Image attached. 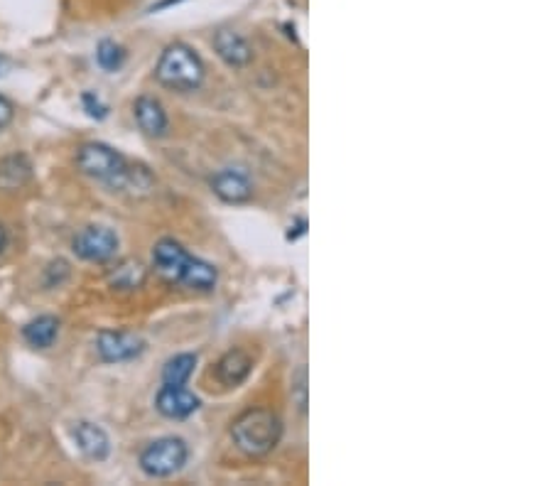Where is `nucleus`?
Here are the masks:
<instances>
[{"mask_svg":"<svg viewBox=\"0 0 552 486\" xmlns=\"http://www.w3.org/2000/svg\"><path fill=\"white\" fill-rule=\"evenodd\" d=\"M3 72H5V59L0 57V77H3Z\"/></svg>","mask_w":552,"mask_h":486,"instance_id":"nucleus-24","label":"nucleus"},{"mask_svg":"<svg viewBox=\"0 0 552 486\" xmlns=\"http://www.w3.org/2000/svg\"><path fill=\"white\" fill-rule=\"evenodd\" d=\"M194 366H197V356L194 354H177L162 369V381L170 383V386H184L189 381V376L194 374Z\"/></svg>","mask_w":552,"mask_h":486,"instance_id":"nucleus-18","label":"nucleus"},{"mask_svg":"<svg viewBox=\"0 0 552 486\" xmlns=\"http://www.w3.org/2000/svg\"><path fill=\"white\" fill-rule=\"evenodd\" d=\"M234 445L248 457H263L283 437V423L268 408H248L231 423Z\"/></svg>","mask_w":552,"mask_h":486,"instance_id":"nucleus-1","label":"nucleus"},{"mask_svg":"<svg viewBox=\"0 0 552 486\" xmlns=\"http://www.w3.org/2000/svg\"><path fill=\"white\" fill-rule=\"evenodd\" d=\"M5 243H8V231H5V226L0 224V253L5 251Z\"/></svg>","mask_w":552,"mask_h":486,"instance_id":"nucleus-23","label":"nucleus"},{"mask_svg":"<svg viewBox=\"0 0 552 486\" xmlns=\"http://www.w3.org/2000/svg\"><path fill=\"white\" fill-rule=\"evenodd\" d=\"M211 192L226 204H243L253 194L251 177L241 167H226V170H219L211 177Z\"/></svg>","mask_w":552,"mask_h":486,"instance_id":"nucleus-8","label":"nucleus"},{"mask_svg":"<svg viewBox=\"0 0 552 486\" xmlns=\"http://www.w3.org/2000/svg\"><path fill=\"white\" fill-rule=\"evenodd\" d=\"M153 263L155 270H158L167 283L182 285V278L187 273L189 263H192V256L175 239H162L153 248Z\"/></svg>","mask_w":552,"mask_h":486,"instance_id":"nucleus-7","label":"nucleus"},{"mask_svg":"<svg viewBox=\"0 0 552 486\" xmlns=\"http://www.w3.org/2000/svg\"><path fill=\"white\" fill-rule=\"evenodd\" d=\"M23 337L30 347L35 349H50L54 339L59 337V320L52 315H42L37 320L27 322L23 327Z\"/></svg>","mask_w":552,"mask_h":486,"instance_id":"nucleus-16","label":"nucleus"},{"mask_svg":"<svg viewBox=\"0 0 552 486\" xmlns=\"http://www.w3.org/2000/svg\"><path fill=\"white\" fill-rule=\"evenodd\" d=\"M214 50L229 67H246L251 62L253 52L248 42L234 30H219L214 35Z\"/></svg>","mask_w":552,"mask_h":486,"instance_id":"nucleus-13","label":"nucleus"},{"mask_svg":"<svg viewBox=\"0 0 552 486\" xmlns=\"http://www.w3.org/2000/svg\"><path fill=\"white\" fill-rule=\"evenodd\" d=\"M111 283L121 290L140 288L145 283V268L138 261H123L111 273Z\"/></svg>","mask_w":552,"mask_h":486,"instance_id":"nucleus-19","label":"nucleus"},{"mask_svg":"<svg viewBox=\"0 0 552 486\" xmlns=\"http://www.w3.org/2000/svg\"><path fill=\"white\" fill-rule=\"evenodd\" d=\"M189 450L182 437H160L140 452V469L153 479L177 474L187 464Z\"/></svg>","mask_w":552,"mask_h":486,"instance_id":"nucleus-3","label":"nucleus"},{"mask_svg":"<svg viewBox=\"0 0 552 486\" xmlns=\"http://www.w3.org/2000/svg\"><path fill=\"white\" fill-rule=\"evenodd\" d=\"M216 280H219V270L211 263L202 261V258H194L189 263L187 273H184L182 285L189 290H197V293H211L216 288Z\"/></svg>","mask_w":552,"mask_h":486,"instance_id":"nucleus-17","label":"nucleus"},{"mask_svg":"<svg viewBox=\"0 0 552 486\" xmlns=\"http://www.w3.org/2000/svg\"><path fill=\"white\" fill-rule=\"evenodd\" d=\"M30 177L32 165L25 155H10V158L0 160V189H5V192L25 187Z\"/></svg>","mask_w":552,"mask_h":486,"instance_id":"nucleus-15","label":"nucleus"},{"mask_svg":"<svg viewBox=\"0 0 552 486\" xmlns=\"http://www.w3.org/2000/svg\"><path fill=\"white\" fill-rule=\"evenodd\" d=\"M133 116L140 131L150 135V138H162V135L167 133V128H170L165 106H162L158 99H153V96H140V99H135Z\"/></svg>","mask_w":552,"mask_h":486,"instance_id":"nucleus-10","label":"nucleus"},{"mask_svg":"<svg viewBox=\"0 0 552 486\" xmlns=\"http://www.w3.org/2000/svg\"><path fill=\"white\" fill-rule=\"evenodd\" d=\"M74 440H77L79 450L89 459H96V462L106 459L108 452H111V440H108L106 432L94 423H77V428H74Z\"/></svg>","mask_w":552,"mask_h":486,"instance_id":"nucleus-14","label":"nucleus"},{"mask_svg":"<svg viewBox=\"0 0 552 486\" xmlns=\"http://www.w3.org/2000/svg\"><path fill=\"white\" fill-rule=\"evenodd\" d=\"M118 236L108 226H86L74 239V253L84 261L106 263L116 256Z\"/></svg>","mask_w":552,"mask_h":486,"instance_id":"nucleus-6","label":"nucleus"},{"mask_svg":"<svg viewBox=\"0 0 552 486\" xmlns=\"http://www.w3.org/2000/svg\"><path fill=\"white\" fill-rule=\"evenodd\" d=\"M13 116H15L13 101L5 99V96L0 94V131H3V128H8L10 123H13Z\"/></svg>","mask_w":552,"mask_h":486,"instance_id":"nucleus-22","label":"nucleus"},{"mask_svg":"<svg viewBox=\"0 0 552 486\" xmlns=\"http://www.w3.org/2000/svg\"><path fill=\"white\" fill-rule=\"evenodd\" d=\"M81 101H84L86 111H89L91 118H99V121H101V118H106L108 108L104 104H101V101L96 99L94 94H84V96H81Z\"/></svg>","mask_w":552,"mask_h":486,"instance_id":"nucleus-21","label":"nucleus"},{"mask_svg":"<svg viewBox=\"0 0 552 486\" xmlns=\"http://www.w3.org/2000/svg\"><path fill=\"white\" fill-rule=\"evenodd\" d=\"M74 162H77V170L81 175L94 177V180L104 182V185L116 180L123 172V167L128 165V160L118 150L104 143H84L77 150Z\"/></svg>","mask_w":552,"mask_h":486,"instance_id":"nucleus-4","label":"nucleus"},{"mask_svg":"<svg viewBox=\"0 0 552 486\" xmlns=\"http://www.w3.org/2000/svg\"><path fill=\"white\" fill-rule=\"evenodd\" d=\"M199 405L202 403L192 391H187L184 386H170V383H165L155 396V408L170 420L189 418V415L197 413Z\"/></svg>","mask_w":552,"mask_h":486,"instance_id":"nucleus-9","label":"nucleus"},{"mask_svg":"<svg viewBox=\"0 0 552 486\" xmlns=\"http://www.w3.org/2000/svg\"><path fill=\"white\" fill-rule=\"evenodd\" d=\"M96 62L106 72H118L123 67V62H126V50L118 42L101 40L99 47H96Z\"/></svg>","mask_w":552,"mask_h":486,"instance_id":"nucleus-20","label":"nucleus"},{"mask_svg":"<svg viewBox=\"0 0 552 486\" xmlns=\"http://www.w3.org/2000/svg\"><path fill=\"white\" fill-rule=\"evenodd\" d=\"M106 187H111L113 192H126L131 194V197H145V194H150L155 189V177L148 167L131 165V162H128V165L123 167L121 175L113 182H108Z\"/></svg>","mask_w":552,"mask_h":486,"instance_id":"nucleus-12","label":"nucleus"},{"mask_svg":"<svg viewBox=\"0 0 552 486\" xmlns=\"http://www.w3.org/2000/svg\"><path fill=\"white\" fill-rule=\"evenodd\" d=\"M204 62L197 52L184 42H172L162 52L158 67H155V77L162 86L172 91H197L204 84Z\"/></svg>","mask_w":552,"mask_h":486,"instance_id":"nucleus-2","label":"nucleus"},{"mask_svg":"<svg viewBox=\"0 0 552 486\" xmlns=\"http://www.w3.org/2000/svg\"><path fill=\"white\" fill-rule=\"evenodd\" d=\"M96 351L106 364H123V361L138 359L145 351L143 337L123 329H104L96 337Z\"/></svg>","mask_w":552,"mask_h":486,"instance_id":"nucleus-5","label":"nucleus"},{"mask_svg":"<svg viewBox=\"0 0 552 486\" xmlns=\"http://www.w3.org/2000/svg\"><path fill=\"white\" fill-rule=\"evenodd\" d=\"M253 369V359L243 349H231L216 364V381L226 388H236L246 381Z\"/></svg>","mask_w":552,"mask_h":486,"instance_id":"nucleus-11","label":"nucleus"}]
</instances>
